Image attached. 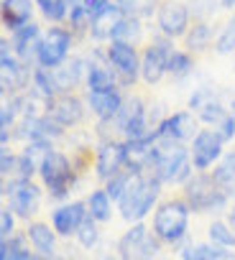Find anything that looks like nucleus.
Wrapping results in <instances>:
<instances>
[{"label": "nucleus", "mask_w": 235, "mask_h": 260, "mask_svg": "<svg viewBox=\"0 0 235 260\" xmlns=\"http://www.w3.org/2000/svg\"><path fill=\"white\" fill-rule=\"evenodd\" d=\"M156 197H159V179L156 176L151 179V176L136 174L131 186L121 197V214H123V219H128V222L143 219L151 212Z\"/></svg>", "instance_id": "obj_1"}, {"label": "nucleus", "mask_w": 235, "mask_h": 260, "mask_svg": "<svg viewBox=\"0 0 235 260\" xmlns=\"http://www.w3.org/2000/svg\"><path fill=\"white\" fill-rule=\"evenodd\" d=\"M189 227V204L184 202H166L154 214V235L161 242H179Z\"/></svg>", "instance_id": "obj_2"}, {"label": "nucleus", "mask_w": 235, "mask_h": 260, "mask_svg": "<svg viewBox=\"0 0 235 260\" xmlns=\"http://www.w3.org/2000/svg\"><path fill=\"white\" fill-rule=\"evenodd\" d=\"M146 169L154 171V176L159 181H184L189 176V164H187V153L182 148H154L149 156Z\"/></svg>", "instance_id": "obj_3"}, {"label": "nucleus", "mask_w": 235, "mask_h": 260, "mask_svg": "<svg viewBox=\"0 0 235 260\" xmlns=\"http://www.w3.org/2000/svg\"><path fill=\"white\" fill-rule=\"evenodd\" d=\"M187 204L194 212H217L227 204V194L215 181V176H194L187 181Z\"/></svg>", "instance_id": "obj_4"}, {"label": "nucleus", "mask_w": 235, "mask_h": 260, "mask_svg": "<svg viewBox=\"0 0 235 260\" xmlns=\"http://www.w3.org/2000/svg\"><path fill=\"white\" fill-rule=\"evenodd\" d=\"M118 252H121V260H154L159 252V237L151 240L149 230L143 224H136L121 237Z\"/></svg>", "instance_id": "obj_5"}, {"label": "nucleus", "mask_w": 235, "mask_h": 260, "mask_svg": "<svg viewBox=\"0 0 235 260\" xmlns=\"http://www.w3.org/2000/svg\"><path fill=\"white\" fill-rule=\"evenodd\" d=\"M39 171H41V176H44V184L49 186L51 197H56V199L67 197V191H69V186H72L74 176H72L69 161H67L62 153L51 151V153H49V156H46V158L39 164Z\"/></svg>", "instance_id": "obj_6"}, {"label": "nucleus", "mask_w": 235, "mask_h": 260, "mask_svg": "<svg viewBox=\"0 0 235 260\" xmlns=\"http://www.w3.org/2000/svg\"><path fill=\"white\" fill-rule=\"evenodd\" d=\"M69 44H72V39H69V34L64 28H51L44 36L41 46H39V61L44 67H49V69L59 67L67 59V54H69Z\"/></svg>", "instance_id": "obj_7"}, {"label": "nucleus", "mask_w": 235, "mask_h": 260, "mask_svg": "<svg viewBox=\"0 0 235 260\" xmlns=\"http://www.w3.org/2000/svg\"><path fill=\"white\" fill-rule=\"evenodd\" d=\"M220 151H222L220 133H215V130H202V133L194 136V143H192V161H194L197 169H207L220 158Z\"/></svg>", "instance_id": "obj_8"}, {"label": "nucleus", "mask_w": 235, "mask_h": 260, "mask_svg": "<svg viewBox=\"0 0 235 260\" xmlns=\"http://www.w3.org/2000/svg\"><path fill=\"white\" fill-rule=\"evenodd\" d=\"M6 194L11 197V209L21 217H31L39 209L41 194L31 181H13L11 186H6Z\"/></svg>", "instance_id": "obj_9"}, {"label": "nucleus", "mask_w": 235, "mask_h": 260, "mask_svg": "<svg viewBox=\"0 0 235 260\" xmlns=\"http://www.w3.org/2000/svg\"><path fill=\"white\" fill-rule=\"evenodd\" d=\"M171 54H174V51L169 49V44H164V41L154 44V46L143 54L141 77H143L146 82H159L161 74L169 72V59H171Z\"/></svg>", "instance_id": "obj_10"}, {"label": "nucleus", "mask_w": 235, "mask_h": 260, "mask_svg": "<svg viewBox=\"0 0 235 260\" xmlns=\"http://www.w3.org/2000/svg\"><path fill=\"white\" fill-rule=\"evenodd\" d=\"M87 207L82 204V202H72V204H64V207H59L56 212H54V230L59 232V235H64V237H69V235H77V230L82 227V222H84V217L90 214V212H84Z\"/></svg>", "instance_id": "obj_11"}, {"label": "nucleus", "mask_w": 235, "mask_h": 260, "mask_svg": "<svg viewBox=\"0 0 235 260\" xmlns=\"http://www.w3.org/2000/svg\"><path fill=\"white\" fill-rule=\"evenodd\" d=\"M107 59H110V64L121 72L128 82H133L136 74H138V69H141V67H138V56H136V51H133L131 44L112 41L110 49H107Z\"/></svg>", "instance_id": "obj_12"}, {"label": "nucleus", "mask_w": 235, "mask_h": 260, "mask_svg": "<svg viewBox=\"0 0 235 260\" xmlns=\"http://www.w3.org/2000/svg\"><path fill=\"white\" fill-rule=\"evenodd\" d=\"M128 164V148L126 146H118V143H107L100 148L97 153V176L100 179H112L121 166Z\"/></svg>", "instance_id": "obj_13"}, {"label": "nucleus", "mask_w": 235, "mask_h": 260, "mask_svg": "<svg viewBox=\"0 0 235 260\" xmlns=\"http://www.w3.org/2000/svg\"><path fill=\"white\" fill-rule=\"evenodd\" d=\"M156 133L161 141H187L194 136V117L189 112H177L159 125Z\"/></svg>", "instance_id": "obj_14"}, {"label": "nucleus", "mask_w": 235, "mask_h": 260, "mask_svg": "<svg viewBox=\"0 0 235 260\" xmlns=\"http://www.w3.org/2000/svg\"><path fill=\"white\" fill-rule=\"evenodd\" d=\"M187 21H189V13L179 3H166L159 11V26L166 36H182L187 31Z\"/></svg>", "instance_id": "obj_15"}, {"label": "nucleus", "mask_w": 235, "mask_h": 260, "mask_svg": "<svg viewBox=\"0 0 235 260\" xmlns=\"http://www.w3.org/2000/svg\"><path fill=\"white\" fill-rule=\"evenodd\" d=\"M118 23H121V6L105 3L102 8H97L92 13L90 28H92V36L95 39H107V36H112V31H115Z\"/></svg>", "instance_id": "obj_16"}, {"label": "nucleus", "mask_w": 235, "mask_h": 260, "mask_svg": "<svg viewBox=\"0 0 235 260\" xmlns=\"http://www.w3.org/2000/svg\"><path fill=\"white\" fill-rule=\"evenodd\" d=\"M82 102L74 100V97H62L51 105V117L59 122V125H74L82 120Z\"/></svg>", "instance_id": "obj_17"}, {"label": "nucleus", "mask_w": 235, "mask_h": 260, "mask_svg": "<svg viewBox=\"0 0 235 260\" xmlns=\"http://www.w3.org/2000/svg\"><path fill=\"white\" fill-rule=\"evenodd\" d=\"M31 3L28 0H3V21L11 28H23L31 18Z\"/></svg>", "instance_id": "obj_18"}, {"label": "nucleus", "mask_w": 235, "mask_h": 260, "mask_svg": "<svg viewBox=\"0 0 235 260\" xmlns=\"http://www.w3.org/2000/svg\"><path fill=\"white\" fill-rule=\"evenodd\" d=\"M90 107L100 117H112L121 112V97L115 89H102V92H90Z\"/></svg>", "instance_id": "obj_19"}, {"label": "nucleus", "mask_w": 235, "mask_h": 260, "mask_svg": "<svg viewBox=\"0 0 235 260\" xmlns=\"http://www.w3.org/2000/svg\"><path fill=\"white\" fill-rule=\"evenodd\" d=\"M28 240H31V245L39 250V255H44V257H51V255H54L56 240H54V232H51L46 224L34 222V224L28 227Z\"/></svg>", "instance_id": "obj_20"}, {"label": "nucleus", "mask_w": 235, "mask_h": 260, "mask_svg": "<svg viewBox=\"0 0 235 260\" xmlns=\"http://www.w3.org/2000/svg\"><path fill=\"white\" fill-rule=\"evenodd\" d=\"M13 46H16L18 56H23V59H26L34 49H36V54H39V46H41V41H39V26L28 23V26L18 28V31H16V39H13Z\"/></svg>", "instance_id": "obj_21"}, {"label": "nucleus", "mask_w": 235, "mask_h": 260, "mask_svg": "<svg viewBox=\"0 0 235 260\" xmlns=\"http://www.w3.org/2000/svg\"><path fill=\"white\" fill-rule=\"evenodd\" d=\"M182 260H232V252L220 245H194L182 252Z\"/></svg>", "instance_id": "obj_22"}, {"label": "nucleus", "mask_w": 235, "mask_h": 260, "mask_svg": "<svg viewBox=\"0 0 235 260\" xmlns=\"http://www.w3.org/2000/svg\"><path fill=\"white\" fill-rule=\"evenodd\" d=\"M54 79H56V87H59V89H72V87L82 79V61H79V59H72L67 67H62V69L54 74Z\"/></svg>", "instance_id": "obj_23"}, {"label": "nucleus", "mask_w": 235, "mask_h": 260, "mask_svg": "<svg viewBox=\"0 0 235 260\" xmlns=\"http://www.w3.org/2000/svg\"><path fill=\"white\" fill-rule=\"evenodd\" d=\"M87 209H90V217L95 222H107L110 219V194L107 191H95L87 202Z\"/></svg>", "instance_id": "obj_24"}, {"label": "nucleus", "mask_w": 235, "mask_h": 260, "mask_svg": "<svg viewBox=\"0 0 235 260\" xmlns=\"http://www.w3.org/2000/svg\"><path fill=\"white\" fill-rule=\"evenodd\" d=\"M141 36V26H138V21L136 18H121V23L115 26V31H112V41H121V44H133L136 39Z\"/></svg>", "instance_id": "obj_25"}, {"label": "nucleus", "mask_w": 235, "mask_h": 260, "mask_svg": "<svg viewBox=\"0 0 235 260\" xmlns=\"http://www.w3.org/2000/svg\"><path fill=\"white\" fill-rule=\"evenodd\" d=\"M136 174H141V171H118L112 179H107V194H110V199H118L121 202V197L126 194V189L131 186V181H133V176Z\"/></svg>", "instance_id": "obj_26"}, {"label": "nucleus", "mask_w": 235, "mask_h": 260, "mask_svg": "<svg viewBox=\"0 0 235 260\" xmlns=\"http://www.w3.org/2000/svg\"><path fill=\"white\" fill-rule=\"evenodd\" d=\"M87 84H90V92L112 89V74L102 67H90L87 69Z\"/></svg>", "instance_id": "obj_27"}, {"label": "nucleus", "mask_w": 235, "mask_h": 260, "mask_svg": "<svg viewBox=\"0 0 235 260\" xmlns=\"http://www.w3.org/2000/svg\"><path fill=\"white\" fill-rule=\"evenodd\" d=\"M210 240H212V245L232 247V245H235V232H232V227H227L225 222H212V224H210Z\"/></svg>", "instance_id": "obj_28"}, {"label": "nucleus", "mask_w": 235, "mask_h": 260, "mask_svg": "<svg viewBox=\"0 0 235 260\" xmlns=\"http://www.w3.org/2000/svg\"><path fill=\"white\" fill-rule=\"evenodd\" d=\"M97 237H100V232H97V227H95V219L87 214L84 217V222H82V227L77 230V240H79V245L82 247H95L97 245Z\"/></svg>", "instance_id": "obj_29"}, {"label": "nucleus", "mask_w": 235, "mask_h": 260, "mask_svg": "<svg viewBox=\"0 0 235 260\" xmlns=\"http://www.w3.org/2000/svg\"><path fill=\"white\" fill-rule=\"evenodd\" d=\"M154 3L156 0H118L121 11H128V13H136V16H149Z\"/></svg>", "instance_id": "obj_30"}, {"label": "nucleus", "mask_w": 235, "mask_h": 260, "mask_svg": "<svg viewBox=\"0 0 235 260\" xmlns=\"http://www.w3.org/2000/svg\"><path fill=\"white\" fill-rule=\"evenodd\" d=\"M34 79H36V87H39V92L44 94V97H51L59 87H56V79H54V74H46L44 69H39L36 74H34Z\"/></svg>", "instance_id": "obj_31"}, {"label": "nucleus", "mask_w": 235, "mask_h": 260, "mask_svg": "<svg viewBox=\"0 0 235 260\" xmlns=\"http://www.w3.org/2000/svg\"><path fill=\"white\" fill-rule=\"evenodd\" d=\"M235 49V18L225 26V31L220 34V39H217V51L220 54H227V51H232Z\"/></svg>", "instance_id": "obj_32"}, {"label": "nucleus", "mask_w": 235, "mask_h": 260, "mask_svg": "<svg viewBox=\"0 0 235 260\" xmlns=\"http://www.w3.org/2000/svg\"><path fill=\"white\" fill-rule=\"evenodd\" d=\"M189 69H192V61H189L187 54H171V59H169V72H171V74L184 77Z\"/></svg>", "instance_id": "obj_33"}, {"label": "nucleus", "mask_w": 235, "mask_h": 260, "mask_svg": "<svg viewBox=\"0 0 235 260\" xmlns=\"http://www.w3.org/2000/svg\"><path fill=\"white\" fill-rule=\"evenodd\" d=\"M207 39H210V28L207 26H197V28H192L187 41H189V49H204Z\"/></svg>", "instance_id": "obj_34"}, {"label": "nucleus", "mask_w": 235, "mask_h": 260, "mask_svg": "<svg viewBox=\"0 0 235 260\" xmlns=\"http://www.w3.org/2000/svg\"><path fill=\"white\" fill-rule=\"evenodd\" d=\"M199 110H202V117H204L207 122H222V120L227 117L217 102H207V105H202Z\"/></svg>", "instance_id": "obj_35"}, {"label": "nucleus", "mask_w": 235, "mask_h": 260, "mask_svg": "<svg viewBox=\"0 0 235 260\" xmlns=\"http://www.w3.org/2000/svg\"><path fill=\"white\" fill-rule=\"evenodd\" d=\"M44 16L51 21H62L67 16V0H51V3L44 8Z\"/></svg>", "instance_id": "obj_36"}, {"label": "nucleus", "mask_w": 235, "mask_h": 260, "mask_svg": "<svg viewBox=\"0 0 235 260\" xmlns=\"http://www.w3.org/2000/svg\"><path fill=\"white\" fill-rule=\"evenodd\" d=\"M11 212L13 209H3V212H0V235H3V240L13 237V214Z\"/></svg>", "instance_id": "obj_37"}, {"label": "nucleus", "mask_w": 235, "mask_h": 260, "mask_svg": "<svg viewBox=\"0 0 235 260\" xmlns=\"http://www.w3.org/2000/svg\"><path fill=\"white\" fill-rule=\"evenodd\" d=\"M232 136H235V117H225V120L220 122V138L227 141V138H232Z\"/></svg>", "instance_id": "obj_38"}, {"label": "nucleus", "mask_w": 235, "mask_h": 260, "mask_svg": "<svg viewBox=\"0 0 235 260\" xmlns=\"http://www.w3.org/2000/svg\"><path fill=\"white\" fill-rule=\"evenodd\" d=\"M230 227H232V232H235V209L230 212Z\"/></svg>", "instance_id": "obj_39"}, {"label": "nucleus", "mask_w": 235, "mask_h": 260, "mask_svg": "<svg viewBox=\"0 0 235 260\" xmlns=\"http://www.w3.org/2000/svg\"><path fill=\"white\" fill-rule=\"evenodd\" d=\"M39 3H41V6H44V8H46V6H49V3H51V0H39Z\"/></svg>", "instance_id": "obj_40"}, {"label": "nucleus", "mask_w": 235, "mask_h": 260, "mask_svg": "<svg viewBox=\"0 0 235 260\" xmlns=\"http://www.w3.org/2000/svg\"><path fill=\"white\" fill-rule=\"evenodd\" d=\"M222 3H225V6H235V0H222Z\"/></svg>", "instance_id": "obj_41"}, {"label": "nucleus", "mask_w": 235, "mask_h": 260, "mask_svg": "<svg viewBox=\"0 0 235 260\" xmlns=\"http://www.w3.org/2000/svg\"><path fill=\"white\" fill-rule=\"evenodd\" d=\"M102 260H121V257H112V255H107V257H102Z\"/></svg>", "instance_id": "obj_42"}, {"label": "nucleus", "mask_w": 235, "mask_h": 260, "mask_svg": "<svg viewBox=\"0 0 235 260\" xmlns=\"http://www.w3.org/2000/svg\"><path fill=\"white\" fill-rule=\"evenodd\" d=\"M159 260H166V257H159Z\"/></svg>", "instance_id": "obj_43"}]
</instances>
